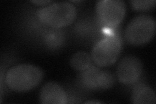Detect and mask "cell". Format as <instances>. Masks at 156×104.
I'll list each match as a JSON object with an SVG mask.
<instances>
[{
  "mask_svg": "<svg viewBox=\"0 0 156 104\" xmlns=\"http://www.w3.org/2000/svg\"><path fill=\"white\" fill-rule=\"evenodd\" d=\"M39 101L42 104H66L68 98L65 90L59 84L50 81L42 87Z\"/></svg>",
  "mask_w": 156,
  "mask_h": 104,
  "instance_id": "obj_8",
  "label": "cell"
},
{
  "mask_svg": "<svg viewBox=\"0 0 156 104\" xmlns=\"http://www.w3.org/2000/svg\"><path fill=\"white\" fill-rule=\"evenodd\" d=\"M62 33L59 31H49L45 36V42L50 47H57L61 44Z\"/></svg>",
  "mask_w": 156,
  "mask_h": 104,
  "instance_id": "obj_12",
  "label": "cell"
},
{
  "mask_svg": "<svg viewBox=\"0 0 156 104\" xmlns=\"http://www.w3.org/2000/svg\"><path fill=\"white\" fill-rule=\"evenodd\" d=\"M131 7L135 11H145L151 10L155 7L156 1L155 0H133L129 2Z\"/></svg>",
  "mask_w": 156,
  "mask_h": 104,
  "instance_id": "obj_11",
  "label": "cell"
},
{
  "mask_svg": "<svg viewBox=\"0 0 156 104\" xmlns=\"http://www.w3.org/2000/svg\"><path fill=\"white\" fill-rule=\"evenodd\" d=\"M31 2L35 5H48V3H50L51 2V1H50V0H41V1H31Z\"/></svg>",
  "mask_w": 156,
  "mask_h": 104,
  "instance_id": "obj_13",
  "label": "cell"
},
{
  "mask_svg": "<svg viewBox=\"0 0 156 104\" xmlns=\"http://www.w3.org/2000/svg\"><path fill=\"white\" fill-rule=\"evenodd\" d=\"M96 11L100 20L109 27H115L124 20L126 5L122 0H101L96 5Z\"/></svg>",
  "mask_w": 156,
  "mask_h": 104,
  "instance_id": "obj_6",
  "label": "cell"
},
{
  "mask_svg": "<svg viewBox=\"0 0 156 104\" xmlns=\"http://www.w3.org/2000/svg\"><path fill=\"white\" fill-rule=\"evenodd\" d=\"M43 76L44 73L39 67L31 64H20L11 67L7 72L5 83L14 91L27 92L38 86Z\"/></svg>",
  "mask_w": 156,
  "mask_h": 104,
  "instance_id": "obj_1",
  "label": "cell"
},
{
  "mask_svg": "<svg viewBox=\"0 0 156 104\" xmlns=\"http://www.w3.org/2000/svg\"><path fill=\"white\" fill-rule=\"evenodd\" d=\"M79 83L85 88L91 91H105L115 84V76L109 70L90 66L81 71L78 76Z\"/></svg>",
  "mask_w": 156,
  "mask_h": 104,
  "instance_id": "obj_5",
  "label": "cell"
},
{
  "mask_svg": "<svg viewBox=\"0 0 156 104\" xmlns=\"http://www.w3.org/2000/svg\"><path fill=\"white\" fill-rule=\"evenodd\" d=\"M37 15L42 23L53 28H62L74 22L77 10L74 5L70 2H55L39 9Z\"/></svg>",
  "mask_w": 156,
  "mask_h": 104,
  "instance_id": "obj_2",
  "label": "cell"
},
{
  "mask_svg": "<svg viewBox=\"0 0 156 104\" xmlns=\"http://www.w3.org/2000/svg\"><path fill=\"white\" fill-rule=\"evenodd\" d=\"M143 64L134 56H127L120 61L116 69V75L120 83L132 85L137 81L143 72Z\"/></svg>",
  "mask_w": 156,
  "mask_h": 104,
  "instance_id": "obj_7",
  "label": "cell"
},
{
  "mask_svg": "<svg viewBox=\"0 0 156 104\" xmlns=\"http://www.w3.org/2000/svg\"><path fill=\"white\" fill-rule=\"evenodd\" d=\"M122 42L120 36L113 33L96 43L92 49V60L98 67H107L113 64L119 58Z\"/></svg>",
  "mask_w": 156,
  "mask_h": 104,
  "instance_id": "obj_4",
  "label": "cell"
},
{
  "mask_svg": "<svg viewBox=\"0 0 156 104\" xmlns=\"http://www.w3.org/2000/svg\"><path fill=\"white\" fill-rule=\"evenodd\" d=\"M101 102H96V101H88L86 102L85 103H100Z\"/></svg>",
  "mask_w": 156,
  "mask_h": 104,
  "instance_id": "obj_14",
  "label": "cell"
},
{
  "mask_svg": "<svg viewBox=\"0 0 156 104\" xmlns=\"http://www.w3.org/2000/svg\"><path fill=\"white\" fill-rule=\"evenodd\" d=\"M155 30V20L152 16L139 15L134 17L126 26L124 39L131 45H143L154 38Z\"/></svg>",
  "mask_w": 156,
  "mask_h": 104,
  "instance_id": "obj_3",
  "label": "cell"
},
{
  "mask_svg": "<svg viewBox=\"0 0 156 104\" xmlns=\"http://www.w3.org/2000/svg\"><path fill=\"white\" fill-rule=\"evenodd\" d=\"M131 100L133 103H156V97L153 89L144 85L139 84L133 88L131 96Z\"/></svg>",
  "mask_w": 156,
  "mask_h": 104,
  "instance_id": "obj_9",
  "label": "cell"
},
{
  "mask_svg": "<svg viewBox=\"0 0 156 104\" xmlns=\"http://www.w3.org/2000/svg\"><path fill=\"white\" fill-rule=\"evenodd\" d=\"M92 58L85 52H77L72 56L70 66L77 71H83L91 66Z\"/></svg>",
  "mask_w": 156,
  "mask_h": 104,
  "instance_id": "obj_10",
  "label": "cell"
}]
</instances>
